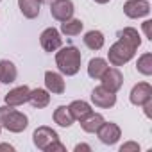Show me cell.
I'll use <instances>...</instances> for the list:
<instances>
[{
  "instance_id": "obj_22",
  "label": "cell",
  "mask_w": 152,
  "mask_h": 152,
  "mask_svg": "<svg viewBox=\"0 0 152 152\" xmlns=\"http://www.w3.org/2000/svg\"><path fill=\"white\" fill-rule=\"evenodd\" d=\"M83 27H84V23H83L81 20L70 18V20H64V22L61 23V32L66 34V36H77V34H81Z\"/></svg>"
},
{
  "instance_id": "obj_13",
  "label": "cell",
  "mask_w": 152,
  "mask_h": 152,
  "mask_svg": "<svg viewBox=\"0 0 152 152\" xmlns=\"http://www.w3.org/2000/svg\"><path fill=\"white\" fill-rule=\"evenodd\" d=\"M18 77V70L15 66V63H11L9 59H2L0 61V83L4 84H13Z\"/></svg>"
},
{
  "instance_id": "obj_17",
  "label": "cell",
  "mask_w": 152,
  "mask_h": 152,
  "mask_svg": "<svg viewBox=\"0 0 152 152\" xmlns=\"http://www.w3.org/2000/svg\"><path fill=\"white\" fill-rule=\"evenodd\" d=\"M104 122H106V120H104V116H102L100 113H91L90 116H86L84 120H81V127H83L84 132H97L99 127H100Z\"/></svg>"
},
{
  "instance_id": "obj_6",
  "label": "cell",
  "mask_w": 152,
  "mask_h": 152,
  "mask_svg": "<svg viewBox=\"0 0 152 152\" xmlns=\"http://www.w3.org/2000/svg\"><path fill=\"white\" fill-rule=\"evenodd\" d=\"M73 2L72 0H54L50 4V15L52 18L59 20V22H64V20H70L73 16Z\"/></svg>"
},
{
  "instance_id": "obj_4",
  "label": "cell",
  "mask_w": 152,
  "mask_h": 152,
  "mask_svg": "<svg viewBox=\"0 0 152 152\" xmlns=\"http://www.w3.org/2000/svg\"><path fill=\"white\" fill-rule=\"evenodd\" d=\"M32 141H34V145L39 148V150H48L50 148V145H54L56 141H59V136H57V132L52 129V127H47V125H41V127H38L34 132H32Z\"/></svg>"
},
{
  "instance_id": "obj_2",
  "label": "cell",
  "mask_w": 152,
  "mask_h": 152,
  "mask_svg": "<svg viewBox=\"0 0 152 152\" xmlns=\"http://www.w3.org/2000/svg\"><path fill=\"white\" fill-rule=\"evenodd\" d=\"M81 52L75 47H63L57 54H56V64L59 68L61 73L64 75H75L81 70Z\"/></svg>"
},
{
  "instance_id": "obj_10",
  "label": "cell",
  "mask_w": 152,
  "mask_h": 152,
  "mask_svg": "<svg viewBox=\"0 0 152 152\" xmlns=\"http://www.w3.org/2000/svg\"><path fill=\"white\" fill-rule=\"evenodd\" d=\"M131 104L134 106H143L145 102L152 100V86L148 83H138L132 90H131Z\"/></svg>"
},
{
  "instance_id": "obj_5",
  "label": "cell",
  "mask_w": 152,
  "mask_h": 152,
  "mask_svg": "<svg viewBox=\"0 0 152 152\" xmlns=\"http://www.w3.org/2000/svg\"><path fill=\"white\" fill-rule=\"evenodd\" d=\"M91 102L97 106V107H102V109H109L116 104V95L109 90H106L104 86H97L93 91H91Z\"/></svg>"
},
{
  "instance_id": "obj_25",
  "label": "cell",
  "mask_w": 152,
  "mask_h": 152,
  "mask_svg": "<svg viewBox=\"0 0 152 152\" xmlns=\"http://www.w3.org/2000/svg\"><path fill=\"white\" fill-rule=\"evenodd\" d=\"M150 25H152V22H150V20H147V22H143V31H145V34H147V38H148V39H152V32H150Z\"/></svg>"
},
{
  "instance_id": "obj_9",
  "label": "cell",
  "mask_w": 152,
  "mask_h": 152,
  "mask_svg": "<svg viewBox=\"0 0 152 152\" xmlns=\"http://www.w3.org/2000/svg\"><path fill=\"white\" fill-rule=\"evenodd\" d=\"M97 134H99V140H100L104 145H115V143L120 140L122 131H120V127H118L116 124H113V122H104V124L99 127Z\"/></svg>"
},
{
  "instance_id": "obj_16",
  "label": "cell",
  "mask_w": 152,
  "mask_h": 152,
  "mask_svg": "<svg viewBox=\"0 0 152 152\" xmlns=\"http://www.w3.org/2000/svg\"><path fill=\"white\" fill-rule=\"evenodd\" d=\"M29 102H31L34 107L43 109V107H47V106L50 104V95H48V91H47V90L36 88V90H32V91H31V95H29Z\"/></svg>"
},
{
  "instance_id": "obj_29",
  "label": "cell",
  "mask_w": 152,
  "mask_h": 152,
  "mask_svg": "<svg viewBox=\"0 0 152 152\" xmlns=\"http://www.w3.org/2000/svg\"><path fill=\"white\" fill-rule=\"evenodd\" d=\"M41 2H52V0H39V4H41Z\"/></svg>"
},
{
  "instance_id": "obj_18",
  "label": "cell",
  "mask_w": 152,
  "mask_h": 152,
  "mask_svg": "<svg viewBox=\"0 0 152 152\" xmlns=\"http://www.w3.org/2000/svg\"><path fill=\"white\" fill-rule=\"evenodd\" d=\"M18 7L25 18L32 20L39 15V0H18Z\"/></svg>"
},
{
  "instance_id": "obj_23",
  "label": "cell",
  "mask_w": 152,
  "mask_h": 152,
  "mask_svg": "<svg viewBox=\"0 0 152 152\" xmlns=\"http://www.w3.org/2000/svg\"><path fill=\"white\" fill-rule=\"evenodd\" d=\"M136 68H138V72L143 73V75H152V54H150V52H145V54L138 59Z\"/></svg>"
},
{
  "instance_id": "obj_3",
  "label": "cell",
  "mask_w": 152,
  "mask_h": 152,
  "mask_svg": "<svg viewBox=\"0 0 152 152\" xmlns=\"http://www.w3.org/2000/svg\"><path fill=\"white\" fill-rule=\"evenodd\" d=\"M29 125L27 115L13 109L11 106H2L0 107V127L7 129L9 132H22Z\"/></svg>"
},
{
  "instance_id": "obj_11",
  "label": "cell",
  "mask_w": 152,
  "mask_h": 152,
  "mask_svg": "<svg viewBox=\"0 0 152 152\" xmlns=\"http://www.w3.org/2000/svg\"><path fill=\"white\" fill-rule=\"evenodd\" d=\"M124 13L129 18H141L150 13V4L147 0H127L124 4Z\"/></svg>"
},
{
  "instance_id": "obj_24",
  "label": "cell",
  "mask_w": 152,
  "mask_h": 152,
  "mask_svg": "<svg viewBox=\"0 0 152 152\" xmlns=\"http://www.w3.org/2000/svg\"><path fill=\"white\" fill-rule=\"evenodd\" d=\"M127 150H140V145L134 143V141H129V143H125V145L120 147V152H127Z\"/></svg>"
},
{
  "instance_id": "obj_20",
  "label": "cell",
  "mask_w": 152,
  "mask_h": 152,
  "mask_svg": "<svg viewBox=\"0 0 152 152\" xmlns=\"http://www.w3.org/2000/svg\"><path fill=\"white\" fill-rule=\"evenodd\" d=\"M84 45L90 48V50H100L104 47V34L100 31H90L84 34Z\"/></svg>"
},
{
  "instance_id": "obj_31",
  "label": "cell",
  "mask_w": 152,
  "mask_h": 152,
  "mask_svg": "<svg viewBox=\"0 0 152 152\" xmlns=\"http://www.w3.org/2000/svg\"><path fill=\"white\" fill-rule=\"evenodd\" d=\"M0 129H2V127H0Z\"/></svg>"
},
{
  "instance_id": "obj_14",
  "label": "cell",
  "mask_w": 152,
  "mask_h": 152,
  "mask_svg": "<svg viewBox=\"0 0 152 152\" xmlns=\"http://www.w3.org/2000/svg\"><path fill=\"white\" fill-rule=\"evenodd\" d=\"M45 86L50 93H56V95L64 93V81L56 72H45Z\"/></svg>"
},
{
  "instance_id": "obj_7",
  "label": "cell",
  "mask_w": 152,
  "mask_h": 152,
  "mask_svg": "<svg viewBox=\"0 0 152 152\" xmlns=\"http://www.w3.org/2000/svg\"><path fill=\"white\" fill-rule=\"evenodd\" d=\"M100 81H102V86H104L106 90L116 93V91L122 88V84H124V75H122V72H120L118 68H109V66H107V70L102 73Z\"/></svg>"
},
{
  "instance_id": "obj_15",
  "label": "cell",
  "mask_w": 152,
  "mask_h": 152,
  "mask_svg": "<svg viewBox=\"0 0 152 152\" xmlns=\"http://www.w3.org/2000/svg\"><path fill=\"white\" fill-rule=\"evenodd\" d=\"M68 109H70V113H72V116H73V120H84L86 116H90L93 111H91V106L88 104V102H84V100H73L70 106H68Z\"/></svg>"
},
{
  "instance_id": "obj_21",
  "label": "cell",
  "mask_w": 152,
  "mask_h": 152,
  "mask_svg": "<svg viewBox=\"0 0 152 152\" xmlns=\"http://www.w3.org/2000/svg\"><path fill=\"white\" fill-rule=\"evenodd\" d=\"M54 122L61 127H70L73 124V116H72V113L66 106H59L54 111Z\"/></svg>"
},
{
  "instance_id": "obj_8",
  "label": "cell",
  "mask_w": 152,
  "mask_h": 152,
  "mask_svg": "<svg viewBox=\"0 0 152 152\" xmlns=\"http://www.w3.org/2000/svg\"><path fill=\"white\" fill-rule=\"evenodd\" d=\"M39 43H41V47H43L45 52H56V50L61 47L63 38H61V34H59L57 29L48 27V29H45V31L41 32V36H39Z\"/></svg>"
},
{
  "instance_id": "obj_19",
  "label": "cell",
  "mask_w": 152,
  "mask_h": 152,
  "mask_svg": "<svg viewBox=\"0 0 152 152\" xmlns=\"http://www.w3.org/2000/svg\"><path fill=\"white\" fill-rule=\"evenodd\" d=\"M106 70H107V61L102 57H93L88 63V75L91 79H100Z\"/></svg>"
},
{
  "instance_id": "obj_28",
  "label": "cell",
  "mask_w": 152,
  "mask_h": 152,
  "mask_svg": "<svg viewBox=\"0 0 152 152\" xmlns=\"http://www.w3.org/2000/svg\"><path fill=\"white\" fill-rule=\"evenodd\" d=\"M95 2H97V4H107L109 0H95Z\"/></svg>"
},
{
  "instance_id": "obj_30",
  "label": "cell",
  "mask_w": 152,
  "mask_h": 152,
  "mask_svg": "<svg viewBox=\"0 0 152 152\" xmlns=\"http://www.w3.org/2000/svg\"><path fill=\"white\" fill-rule=\"evenodd\" d=\"M0 2H2V0H0Z\"/></svg>"
},
{
  "instance_id": "obj_12",
  "label": "cell",
  "mask_w": 152,
  "mask_h": 152,
  "mask_svg": "<svg viewBox=\"0 0 152 152\" xmlns=\"http://www.w3.org/2000/svg\"><path fill=\"white\" fill-rule=\"evenodd\" d=\"M29 95H31V90H29L27 86L13 88V90L6 95V104H7V106H11V107L22 106V104L29 102Z\"/></svg>"
},
{
  "instance_id": "obj_26",
  "label": "cell",
  "mask_w": 152,
  "mask_h": 152,
  "mask_svg": "<svg viewBox=\"0 0 152 152\" xmlns=\"http://www.w3.org/2000/svg\"><path fill=\"white\" fill-rule=\"evenodd\" d=\"M81 150H88V152H90L91 148H90V145H84V143H81V145H77V147H75V152H81Z\"/></svg>"
},
{
  "instance_id": "obj_27",
  "label": "cell",
  "mask_w": 152,
  "mask_h": 152,
  "mask_svg": "<svg viewBox=\"0 0 152 152\" xmlns=\"http://www.w3.org/2000/svg\"><path fill=\"white\" fill-rule=\"evenodd\" d=\"M0 150H9V152H13V150H15V147H13V145H9V143H2V145H0Z\"/></svg>"
},
{
  "instance_id": "obj_1",
  "label": "cell",
  "mask_w": 152,
  "mask_h": 152,
  "mask_svg": "<svg viewBox=\"0 0 152 152\" xmlns=\"http://www.w3.org/2000/svg\"><path fill=\"white\" fill-rule=\"evenodd\" d=\"M141 45V38L138 34L136 29L132 27H125L118 32V41L115 45H111L109 52H107V59L113 66H122L125 63H129L134 54L136 48Z\"/></svg>"
}]
</instances>
